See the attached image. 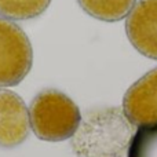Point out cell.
<instances>
[{
	"instance_id": "cell-6",
	"label": "cell",
	"mask_w": 157,
	"mask_h": 157,
	"mask_svg": "<svg viewBox=\"0 0 157 157\" xmlns=\"http://www.w3.org/2000/svg\"><path fill=\"white\" fill-rule=\"evenodd\" d=\"M123 112L136 127L157 123V68L144 75L125 91Z\"/></svg>"
},
{
	"instance_id": "cell-5",
	"label": "cell",
	"mask_w": 157,
	"mask_h": 157,
	"mask_svg": "<svg viewBox=\"0 0 157 157\" xmlns=\"http://www.w3.org/2000/svg\"><path fill=\"white\" fill-rule=\"evenodd\" d=\"M30 130L29 110L17 92L0 88V147L13 149L26 141Z\"/></svg>"
},
{
	"instance_id": "cell-4",
	"label": "cell",
	"mask_w": 157,
	"mask_h": 157,
	"mask_svg": "<svg viewBox=\"0 0 157 157\" xmlns=\"http://www.w3.org/2000/svg\"><path fill=\"white\" fill-rule=\"evenodd\" d=\"M125 33L134 48L157 61V0H139L125 21Z\"/></svg>"
},
{
	"instance_id": "cell-1",
	"label": "cell",
	"mask_w": 157,
	"mask_h": 157,
	"mask_svg": "<svg viewBox=\"0 0 157 157\" xmlns=\"http://www.w3.org/2000/svg\"><path fill=\"white\" fill-rule=\"evenodd\" d=\"M134 125L123 109L106 108L86 117L73 135L72 147L81 157H117L130 145Z\"/></svg>"
},
{
	"instance_id": "cell-7",
	"label": "cell",
	"mask_w": 157,
	"mask_h": 157,
	"mask_svg": "<svg viewBox=\"0 0 157 157\" xmlns=\"http://www.w3.org/2000/svg\"><path fill=\"white\" fill-rule=\"evenodd\" d=\"M136 0H77L78 6L92 18L105 22L121 21L130 14Z\"/></svg>"
},
{
	"instance_id": "cell-8",
	"label": "cell",
	"mask_w": 157,
	"mask_h": 157,
	"mask_svg": "<svg viewBox=\"0 0 157 157\" xmlns=\"http://www.w3.org/2000/svg\"><path fill=\"white\" fill-rule=\"evenodd\" d=\"M51 0H0V17L14 21H26L40 17Z\"/></svg>"
},
{
	"instance_id": "cell-9",
	"label": "cell",
	"mask_w": 157,
	"mask_h": 157,
	"mask_svg": "<svg viewBox=\"0 0 157 157\" xmlns=\"http://www.w3.org/2000/svg\"><path fill=\"white\" fill-rule=\"evenodd\" d=\"M128 157H157V123L141 125L128 145Z\"/></svg>"
},
{
	"instance_id": "cell-2",
	"label": "cell",
	"mask_w": 157,
	"mask_h": 157,
	"mask_svg": "<svg viewBox=\"0 0 157 157\" xmlns=\"http://www.w3.org/2000/svg\"><path fill=\"white\" fill-rule=\"evenodd\" d=\"M29 120L41 141L61 142L76 134L81 123L80 109L73 99L58 90H43L32 99Z\"/></svg>"
},
{
	"instance_id": "cell-3",
	"label": "cell",
	"mask_w": 157,
	"mask_h": 157,
	"mask_svg": "<svg viewBox=\"0 0 157 157\" xmlns=\"http://www.w3.org/2000/svg\"><path fill=\"white\" fill-rule=\"evenodd\" d=\"M33 65V48L26 33L10 19L0 18V87L18 86Z\"/></svg>"
}]
</instances>
